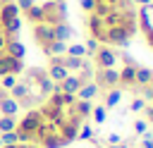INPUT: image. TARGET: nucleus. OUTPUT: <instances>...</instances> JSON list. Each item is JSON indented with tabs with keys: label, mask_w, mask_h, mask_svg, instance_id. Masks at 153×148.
<instances>
[{
	"label": "nucleus",
	"mask_w": 153,
	"mask_h": 148,
	"mask_svg": "<svg viewBox=\"0 0 153 148\" xmlns=\"http://www.w3.org/2000/svg\"><path fill=\"white\" fill-rule=\"evenodd\" d=\"M86 29L96 43L129 45L136 33V10L131 0H84Z\"/></svg>",
	"instance_id": "obj_1"
},
{
	"label": "nucleus",
	"mask_w": 153,
	"mask_h": 148,
	"mask_svg": "<svg viewBox=\"0 0 153 148\" xmlns=\"http://www.w3.org/2000/svg\"><path fill=\"white\" fill-rule=\"evenodd\" d=\"M136 31H141L146 43L153 48V0L141 5V10L136 12Z\"/></svg>",
	"instance_id": "obj_2"
},
{
	"label": "nucleus",
	"mask_w": 153,
	"mask_h": 148,
	"mask_svg": "<svg viewBox=\"0 0 153 148\" xmlns=\"http://www.w3.org/2000/svg\"><path fill=\"white\" fill-rule=\"evenodd\" d=\"M93 60H96V69H112L117 55H115L108 45H98V50L93 53Z\"/></svg>",
	"instance_id": "obj_3"
},
{
	"label": "nucleus",
	"mask_w": 153,
	"mask_h": 148,
	"mask_svg": "<svg viewBox=\"0 0 153 148\" xmlns=\"http://www.w3.org/2000/svg\"><path fill=\"white\" fill-rule=\"evenodd\" d=\"M117 76H120V72H115V69H96L93 72V84L98 88H115Z\"/></svg>",
	"instance_id": "obj_4"
},
{
	"label": "nucleus",
	"mask_w": 153,
	"mask_h": 148,
	"mask_svg": "<svg viewBox=\"0 0 153 148\" xmlns=\"http://www.w3.org/2000/svg\"><path fill=\"white\" fill-rule=\"evenodd\" d=\"M22 69H24V64H22L19 57L0 55V76H5V74H19Z\"/></svg>",
	"instance_id": "obj_5"
},
{
	"label": "nucleus",
	"mask_w": 153,
	"mask_h": 148,
	"mask_svg": "<svg viewBox=\"0 0 153 148\" xmlns=\"http://www.w3.org/2000/svg\"><path fill=\"white\" fill-rule=\"evenodd\" d=\"M98 93V86L96 84H86V86H81L79 91H76V98L79 100H88V98H93Z\"/></svg>",
	"instance_id": "obj_6"
},
{
	"label": "nucleus",
	"mask_w": 153,
	"mask_h": 148,
	"mask_svg": "<svg viewBox=\"0 0 153 148\" xmlns=\"http://www.w3.org/2000/svg\"><path fill=\"white\" fill-rule=\"evenodd\" d=\"M14 127H17V119H14V117H7V115L0 117V131H2V134H5V131H14Z\"/></svg>",
	"instance_id": "obj_7"
},
{
	"label": "nucleus",
	"mask_w": 153,
	"mask_h": 148,
	"mask_svg": "<svg viewBox=\"0 0 153 148\" xmlns=\"http://www.w3.org/2000/svg\"><path fill=\"white\" fill-rule=\"evenodd\" d=\"M67 53H69L72 57H84V55H86V48H84L81 43H72V45H67Z\"/></svg>",
	"instance_id": "obj_8"
},
{
	"label": "nucleus",
	"mask_w": 153,
	"mask_h": 148,
	"mask_svg": "<svg viewBox=\"0 0 153 148\" xmlns=\"http://www.w3.org/2000/svg\"><path fill=\"white\" fill-rule=\"evenodd\" d=\"M17 84V74H5L2 76V88H12Z\"/></svg>",
	"instance_id": "obj_9"
},
{
	"label": "nucleus",
	"mask_w": 153,
	"mask_h": 148,
	"mask_svg": "<svg viewBox=\"0 0 153 148\" xmlns=\"http://www.w3.org/2000/svg\"><path fill=\"white\" fill-rule=\"evenodd\" d=\"M117 100H120V91H110L105 103H108V107H112V105H117Z\"/></svg>",
	"instance_id": "obj_10"
},
{
	"label": "nucleus",
	"mask_w": 153,
	"mask_h": 148,
	"mask_svg": "<svg viewBox=\"0 0 153 148\" xmlns=\"http://www.w3.org/2000/svg\"><path fill=\"white\" fill-rule=\"evenodd\" d=\"M93 117H96V122H103V119H105V110H103V107H96V110H93Z\"/></svg>",
	"instance_id": "obj_11"
},
{
	"label": "nucleus",
	"mask_w": 153,
	"mask_h": 148,
	"mask_svg": "<svg viewBox=\"0 0 153 148\" xmlns=\"http://www.w3.org/2000/svg\"><path fill=\"white\" fill-rule=\"evenodd\" d=\"M141 107H143V100H139V98L131 100V110H141Z\"/></svg>",
	"instance_id": "obj_12"
},
{
	"label": "nucleus",
	"mask_w": 153,
	"mask_h": 148,
	"mask_svg": "<svg viewBox=\"0 0 153 148\" xmlns=\"http://www.w3.org/2000/svg\"><path fill=\"white\" fill-rule=\"evenodd\" d=\"M131 2H141V5H146V2H151V0H131Z\"/></svg>",
	"instance_id": "obj_13"
}]
</instances>
